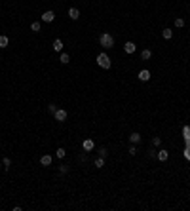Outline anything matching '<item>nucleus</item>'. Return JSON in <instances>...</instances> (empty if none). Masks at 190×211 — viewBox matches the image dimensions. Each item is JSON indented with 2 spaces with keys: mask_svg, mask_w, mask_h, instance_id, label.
I'll return each mask as SVG.
<instances>
[{
  "mask_svg": "<svg viewBox=\"0 0 190 211\" xmlns=\"http://www.w3.org/2000/svg\"><path fill=\"white\" fill-rule=\"evenodd\" d=\"M129 141H131V145H137V143H141V133L133 131V133L129 135Z\"/></svg>",
  "mask_w": 190,
  "mask_h": 211,
  "instance_id": "obj_5",
  "label": "nucleus"
},
{
  "mask_svg": "<svg viewBox=\"0 0 190 211\" xmlns=\"http://www.w3.org/2000/svg\"><path fill=\"white\" fill-rule=\"evenodd\" d=\"M67 116H69V114H67V110H65V108H57V110L53 112V118H55L57 122H65V120H67Z\"/></svg>",
  "mask_w": 190,
  "mask_h": 211,
  "instance_id": "obj_3",
  "label": "nucleus"
},
{
  "mask_svg": "<svg viewBox=\"0 0 190 211\" xmlns=\"http://www.w3.org/2000/svg\"><path fill=\"white\" fill-rule=\"evenodd\" d=\"M97 63L101 68H110V57L106 53H99L97 55Z\"/></svg>",
  "mask_w": 190,
  "mask_h": 211,
  "instance_id": "obj_2",
  "label": "nucleus"
},
{
  "mask_svg": "<svg viewBox=\"0 0 190 211\" xmlns=\"http://www.w3.org/2000/svg\"><path fill=\"white\" fill-rule=\"evenodd\" d=\"M124 50H125V53H133L135 50H137V46L133 44V42H125V46H124Z\"/></svg>",
  "mask_w": 190,
  "mask_h": 211,
  "instance_id": "obj_10",
  "label": "nucleus"
},
{
  "mask_svg": "<svg viewBox=\"0 0 190 211\" xmlns=\"http://www.w3.org/2000/svg\"><path fill=\"white\" fill-rule=\"evenodd\" d=\"M48 110H49V114H53V112L57 110V107H55V105H49V107H48Z\"/></svg>",
  "mask_w": 190,
  "mask_h": 211,
  "instance_id": "obj_27",
  "label": "nucleus"
},
{
  "mask_svg": "<svg viewBox=\"0 0 190 211\" xmlns=\"http://www.w3.org/2000/svg\"><path fill=\"white\" fill-rule=\"evenodd\" d=\"M106 154H109V152H106V148H105V147H101V148H99V156H103V158H105Z\"/></svg>",
  "mask_w": 190,
  "mask_h": 211,
  "instance_id": "obj_24",
  "label": "nucleus"
},
{
  "mask_svg": "<svg viewBox=\"0 0 190 211\" xmlns=\"http://www.w3.org/2000/svg\"><path fill=\"white\" fill-rule=\"evenodd\" d=\"M69 17H70V19H74V21L80 19V12H78V8H70L69 10Z\"/></svg>",
  "mask_w": 190,
  "mask_h": 211,
  "instance_id": "obj_7",
  "label": "nucleus"
},
{
  "mask_svg": "<svg viewBox=\"0 0 190 211\" xmlns=\"http://www.w3.org/2000/svg\"><path fill=\"white\" fill-rule=\"evenodd\" d=\"M167 158H169V152L167 150H158V160H160V162H166Z\"/></svg>",
  "mask_w": 190,
  "mask_h": 211,
  "instance_id": "obj_11",
  "label": "nucleus"
},
{
  "mask_svg": "<svg viewBox=\"0 0 190 211\" xmlns=\"http://www.w3.org/2000/svg\"><path fill=\"white\" fill-rule=\"evenodd\" d=\"M175 27H177V29L184 27V19H181V17H177V19H175Z\"/></svg>",
  "mask_w": 190,
  "mask_h": 211,
  "instance_id": "obj_21",
  "label": "nucleus"
},
{
  "mask_svg": "<svg viewBox=\"0 0 190 211\" xmlns=\"http://www.w3.org/2000/svg\"><path fill=\"white\" fill-rule=\"evenodd\" d=\"M152 145H154V147H160V145H162V139H160V137H154V139H152Z\"/></svg>",
  "mask_w": 190,
  "mask_h": 211,
  "instance_id": "obj_23",
  "label": "nucleus"
},
{
  "mask_svg": "<svg viewBox=\"0 0 190 211\" xmlns=\"http://www.w3.org/2000/svg\"><path fill=\"white\" fill-rule=\"evenodd\" d=\"M127 152H129L131 156H135V154H137V148H135V145H131V147H129V150H127Z\"/></svg>",
  "mask_w": 190,
  "mask_h": 211,
  "instance_id": "obj_25",
  "label": "nucleus"
},
{
  "mask_svg": "<svg viewBox=\"0 0 190 211\" xmlns=\"http://www.w3.org/2000/svg\"><path fill=\"white\" fill-rule=\"evenodd\" d=\"M141 57H143L145 61H148L150 57H152V52H150V50H143V52H141Z\"/></svg>",
  "mask_w": 190,
  "mask_h": 211,
  "instance_id": "obj_14",
  "label": "nucleus"
},
{
  "mask_svg": "<svg viewBox=\"0 0 190 211\" xmlns=\"http://www.w3.org/2000/svg\"><path fill=\"white\" fill-rule=\"evenodd\" d=\"M52 156H49V154H44V156H42V158H40V163H42V166H46V167H48V166H52Z\"/></svg>",
  "mask_w": 190,
  "mask_h": 211,
  "instance_id": "obj_6",
  "label": "nucleus"
},
{
  "mask_svg": "<svg viewBox=\"0 0 190 211\" xmlns=\"http://www.w3.org/2000/svg\"><path fill=\"white\" fill-rule=\"evenodd\" d=\"M148 156H150V158H156L158 154H156V152H154V150H148Z\"/></svg>",
  "mask_w": 190,
  "mask_h": 211,
  "instance_id": "obj_28",
  "label": "nucleus"
},
{
  "mask_svg": "<svg viewBox=\"0 0 190 211\" xmlns=\"http://www.w3.org/2000/svg\"><path fill=\"white\" fill-rule=\"evenodd\" d=\"M67 171H69V167L67 166H59V173H67Z\"/></svg>",
  "mask_w": 190,
  "mask_h": 211,
  "instance_id": "obj_26",
  "label": "nucleus"
},
{
  "mask_svg": "<svg viewBox=\"0 0 190 211\" xmlns=\"http://www.w3.org/2000/svg\"><path fill=\"white\" fill-rule=\"evenodd\" d=\"M31 31H34V32L40 31V21H33V23H31Z\"/></svg>",
  "mask_w": 190,
  "mask_h": 211,
  "instance_id": "obj_16",
  "label": "nucleus"
},
{
  "mask_svg": "<svg viewBox=\"0 0 190 211\" xmlns=\"http://www.w3.org/2000/svg\"><path fill=\"white\" fill-rule=\"evenodd\" d=\"M182 135H184V141L190 139V128H188V126H184V128H182Z\"/></svg>",
  "mask_w": 190,
  "mask_h": 211,
  "instance_id": "obj_17",
  "label": "nucleus"
},
{
  "mask_svg": "<svg viewBox=\"0 0 190 211\" xmlns=\"http://www.w3.org/2000/svg\"><path fill=\"white\" fill-rule=\"evenodd\" d=\"M93 147H95V145H93L91 139H86L84 141V150H93Z\"/></svg>",
  "mask_w": 190,
  "mask_h": 211,
  "instance_id": "obj_12",
  "label": "nucleus"
},
{
  "mask_svg": "<svg viewBox=\"0 0 190 211\" xmlns=\"http://www.w3.org/2000/svg\"><path fill=\"white\" fill-rule=\"evenodd\" d=\"M188 152H190V147H188ZM188 156H190V154H188Z\"/></svg>",
  "mask_w": 190,
  "mask_h": 211,
  "instance_id": "obj_29",
  "label": "nucleus"
},
{
  "mask_svg": "<svg viewBox=\"0 0 190 211\" xmlns=\"http://www.w3.org/2000/svg\"><path fill=\"white\" fill-rule=\"evenodd\" d=\"M65 154H67V152H65V148H63V147L55 150V156H57V158H65Z\"/></svg>",
  "mask_w": 190,
  "mask_h": 211,
  "instance_id": "obj_18",
  "label": "nucleus"
},
{
  "mask_svg": "<svg viewBox=\"0 0 190 211\" xmlns=\"http://www.w3.org/2000/svg\"><path fill=\"white\" fill-rule=\"evenodd\" d=\"M8 36H0V48H6V46H8Z\"/></svg>",
  "mask_w": 190,
  "mask_h": 211,
  "instance_id": "obj_19",
  "label": "nucleus"
},
{
  "mask_svg": "<svg viewBox=\"0 0 190 211\" xmlns=\"http://www.w3.org/2000/svg\"><path fill=\"white\" fill-rule=\"evenodd\" d=\"M53 50H55V52H63V40L61 38L53 40Z\"/></svg>",
  "mask_w": 190,
  "mask_h": 211,
  "instance_id": "obj_9",
  "label": "nucleus"
},
{
  "mask_svg": "<svg viewBox=\"0 0 190 211\" xmlns=\"http://www.w3.org/2000/svg\"><path fill=\"white\" fill-rule=\"evenodd\" d=\"M105 166V158H103V156H99L97 160H95V167H103Z\"/></svg>",
  "mask_w": 190,
  "mask_h": 211,
  "instance_id": "obj_20",
  "label": "nucleus"
},
{
  "mask_svg": "<svg viewBox=\"0 0 190 211\" xmlns=\"http://www.w3.org/2000/svg\"><path fill=\"white\" fill-rule=\"evenodd\" d=\"M53 19H55V13H53L52 10H49V12H44V13H42V21H44V23H52Z\"/></svg>",
  "mask_w": 190,
  "mask_h": 211,
  "instance_id": "obj_4",
  "label": "nucleus"
},
{
  "mask_svg": "<svg viewBox=\"0 0 190 211\" xmlns=\"http://www.w3.org/2000/svg\"><path fill=\"white\" fill-rule=\"evenodd\" d=\"M139 80H141V82H148V80H150V72L146 71V68H145V71H141V72H139Z\"/></svg>",
  "mask_w": 190,
  "mask_h": 211,
  "instance_id": "obj_8",
  "label": "nucleus"
},
{
  "mask_svg": "<svg viewBox=\"0 0 190 211\" xmlns=\"http://www.w3.org/2000/svg\"><path fill=\"white\" fill-rule=\"evenodd\" d=\"M2 166H4V169H10V166H12V160H10V158H4V160H2Z\"/></svg>",
  "mask_w": 190,
  "mask_h": 211,
  "instance_id": "obj_22",
  "label": "nucleus"
},
{
  "mask_svg": "<svg viewBox=\"0 0 190 211\" xmlns=\"http://www.w3.org/2000/svg\"><path fill=\"white\" fill-rule=\"evenodd\" d=\"M99 44H101L103 48H106V50H109V48H112V46H114V38L109 34V32H105V34H101V36H99Z\"/></svg>",
  "mask_w": 190,
  "mask_h": 211,
  "instance_id": "obj_1",
  "label": "nucleus"
},
{
  "mask_svg": "<svg viewBox=\"0 0 190 211\" xmlns=\"http://www.w3.org/2000/svg\"><path fill=\"white\" fill-rule=\"evenodd\" d=\"M162 36L166 40H171V36H173V31H171V29H164L162 31Z\"/></svg>",
  "mask_w": 190,
  "mask_h": 211,
  "instance_id": "obj_13",
  "label": "nucleus"
},
{
  "mask_svg": "<svg viewBox=\"0 0 190 211\" xmlns=\"http://www.w3.org/2000/svg\"><path fill=\"white\" fill-rule=\"evenodd\" d=\"M59 61H61V63H63V65H67V63H69V61H70V57H69V53H61V57H59Z\"/></svg>",
  "mask_w": 190,
  "mask_h": 211,
  "instance_id": "obj_15",
  "label": "nucleus"
}]
</instances>
